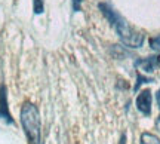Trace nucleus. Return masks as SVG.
Here are the masks:
<instances>
[{"mask_svg": "<svg viewBox=\"0 0 160 144\" xmlns=\"http://www.w3.org/2000/svg\"><path fill=\"white\" fill-rule=\"evenodd\" d=\"M0 119H3L6 123H13V119L8 107V94H6L5 85L0 86Z\"/></svg>", "mask_w": 160, "mask_h": 144, "instance_id": "obj_5", "label": "nucleus"}, {"mask_svg": "<svg viewBox=\"0 0 160 144\" xmlns=\"http://www.w3.org/2000/svg\"><path fill=\"white\" fill-rule=\"evenodd\" d=\"M139 144H160V138L156 137L154 134L142 132L141 138H139Z\"/></svg>", "mask_w": 160, "mask_h": 144, "instance_id": "obj_6", "label": "nucleus"}, {"mask_svg": "<svg viewBox=\"0 0 160 144\" xmlns=\"http://www.w3.org/2000/svg\"><path fill=\"white\" fill-rule=\"evenodd\" d=\"M33 11H34V13H37V15H40L42 12L45 11L43 0H33Z\"/></svg>", "mask_w": 160, "mask_h": 144, "instance_id": "obj_7", "label": "nucleus"}, {"mask_svg": "<svg viewBox=\"0 0 160 144\" xmlns=\"http://www.w3.org/2000/svg\"><path fill=\"white\" fill-rule=\"evenodd\" d=\"M119 144H126V135L125 134H122V137H120V143Z\"/></svg>", "mask_w": 160, "mask_h": 144, "instance_id": "obj_12", "label": "nucleus"}, {"mask_svg": "<svg viewBox=\"0 0 160 144\" xmlns=\"http://www.w3.org/2000/svg\"><path fill=\"white\" fill-rule=\"evenodd\" d=\"M137 109L138 111L144 116H150L151 115V105H153V95H151V91L150 89H144L138 94L137 97Z\"/></svg>", "mask_w": 160, "mask_h": 144, "instance_id": "obj_3", "label": "nucleus"}, {"mask_svg": "<svg viewBox=\"0 0 160 144\" xmlns=\"http://www.w3.org/2000/svg\"><path fill=\"white\" fill-rule=\"evenodd\" d=\"M160 65V54L153 55V57H147V58H139L135 61V67L139 69L144 73H153L156 71V69Z\"/></svg>", "mask_w": 160, "mask_h": 144, "instance_id": "obj_4", "label": "nucleus"}, {"mask_svg": "<svg viewBox=\"0 0 160 144\" xmlns=\"http://www.w3.org/2000/svg\"><path fill=\"white\" fill-rule=\"evenodd\" d=\"M99 11L102 12V15L107 19H108V23L111 24V27L117 31V36L120 37V40L122 43L128 48H133V49H137V48H141L144 45V34L142 33H139L137 30L131 27L129 24L126 23V19L123 17H120L119 13L111 8L110 5L107 3H99Z\"/></svg>", "mask_w": 160, "mask_h": 144, "instance_id": "obj_1", "label": "nucleus"}, {"mask_svg": "<svg viewBox=\"0 0 160 144\" xmlns=\"http://www.w3.org/2000/svg\"><path fill=\"white\" fill-rule=\"evenodd\" d=\"M157 101H159V104H160V91H159V94H157Z\"/></svg>", "mask_w": 160, "mask_h": 144, "instance_id": "obj_13", "label": "nucleus"}, {"mask_svg": "<svg viewBox=\"0 0 160 144\" xmlns=\"http://www.w3.org/2000/svg\"><path fill=\"white\" fill-rule=\"evenodd\" d=\"M156 129L160 132V115H159V117H157V121H156Z\"/></svg>", "mask_w": 160, "mask_h": 144, "instance_id": "obj_11", "label": "nucleus"}, {"mask_svg": "<svg viewBox=\"0 0 160 144\" xmlns=\"http://www.w3.org/2000/svg\"><path fill=\"white\" fill-rule=\"evenodd\" d=\"M82 2L83 0H71V3H73V12H79L82 9Z\"/></svg>", "mask_w": 160, "mask_h": 144, "instance_id": "obj_10", "label": "nucleus"}, {"mask_svg": "<svg viewBox=\"0 0 160 144\" xmlns=\"http://www.w3.org/2000/svg\"><path fill=\"white\" fill-rule=\"evenodd\" d=\"M150 46L154 51H160V36H156V37L150 39Z\"/></svg>", "mask_w": 160, "mask_h": 144, "instance_id": "obj_8", "label": "nucleus"}, {"mask_svg": "<svg viewBox=\"0 0 160 144\" xmlns=\"http://www.w3.org/2000/svg\"><path fill=\"white\" fill-rule=\"evenodd\" d=\"M21 125L30 144H42V121L34 104L25 103L21 109Z\"/></svg>", "mask_w": 160, "mask_h": 144, "instance_id": "obj_2", "label": "nucleus"}, {"mask_svg": "<svg viewBox=\"0 0 160 144\" xmlns=\"http://www.w3.org/2000/svg\"><path fill=\"white\" fill-rule=\"evenodd\" d=\"M148 82H151V79H148V77H145V76H142V75H138L137 85H135V91H138V88L141 86L142 83H148Z\"/></svg>", "mask_w": 160, "mask_h": 144, "instance_id": "obj_9", "label": "nucleus"}]
</instances>
